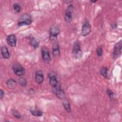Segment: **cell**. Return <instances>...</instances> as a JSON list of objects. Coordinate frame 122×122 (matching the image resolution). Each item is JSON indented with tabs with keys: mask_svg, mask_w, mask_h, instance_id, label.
I'll return each instance as SVG.
<instances>
[{
	"mask_svg": "<svg viewBox=\"0 0 122 122\" xmlns=\"http://www.w3.org/2000/svg\"><path fill=\"white\" fill-rule=\"evenodd\" d=\"M32 22V18L31 16L28 13L22 14L19 18L18 25L19 26L30 25Z\"/></svg>",
	"mask_w": 122,
	"mask_h": 122,
	"instance_id": "1",
	"label": "cell"
},
{
	"mask_svg": "<svg viewBox=\"0 0 122 122\" xmlns=\"http://www.w3.org/2000/svg\"><path fill=\"white\" fill-rule=\"evenodd\" d=\"M82 52L81 48V44L79 41H76L73 47L72 56L75 59H79L82 56Z\"/></svg>",
	"mask_w": 122,
	"mask_h": 122,
	"instance_id": "2",
	"label": "cell"
},
{
	"mask_svg": "<svg viewBox=\"0 0 122 122\" xmlns=\"http://www.w3.org/2000/svg\"><path fill=\"white\" fill-rule=\"evenodd\" d=\"M60 32V30L58 26L54 25L51 27L50 30V39L53 42L57 41V36Z\"/></svg>",
	"mask_w": 122,
	"mask_h": 122,
	"instance_id": "3",
	"label": "cell"
},
{
	"mask_svg": "<svg viewBox=\"0 0 122 122\" xmlns=\"http://www.w3.org/2000/svg\"><path fill=\"white\" fill-rule=\"evenodd\" d=\"M12 70L14 73L18 76H22L25 73L24 68L19 63H15L13 64L12 65Z\"/></svg>",
	"mask_w": 122,
	"mask_h": 122,
	"instance_id": "4",
	"label": "cell"
},
{
	"mask_svg": "<svg viewBox=\"0 0 122 122\" xmlns=\"http://www.w3.org/2000/svg\"><path fill=\"white\" fill-rule=\"evenodd\" d=\"M122 40L117 42L114 45L113 51L112 53V57L114 59L118 58L122 53Z\"/></svg>",
	"mask_w": 122,
	"mask_h": 122,
	"instance_id": "5",
	"label": "cell"
},
{
	"mask_svg": "<svg viewBox=\"0 0 122 122\" xmlns=\"http://www.w3.org/2000/svg\"><path fill=\"white\" fill-rule=\"evenodd\" d=\"M42 58L44 62L46 63H49L51 59L48 49L46 47H43L41 49Z\"/></svg>",
	"mask_w": 122,
	"mask_h": 122,
	"instance_id": "6",
	"label": "cell"
},
{
	"mask_svg": "<svg viewBox=\"0 0 122 122\" xmlns=\"http://www.w3.org/2000/svg\"><path fill=\"white\" fill-rule=\"evenodd\" d=\"M52 88L53 92L58 98L60 99H63L65 98V93L63 90L61 88L60 84H59L56 87Z\"/></svg>",
	"mask_w": 122,
	"mask_h": 122,
	"instance_id": "7",
	"label": "cell"
},
{
	"mask_svg": "<svg viewBox=\"0 0 122 122\" xmlns=\"http://www.w3.org/2000/svg\"><path fill=\"white\" fill-rule=\"evenodd\" d=\"M73 10V6L71 4H70L68 7L64 16L65 20L68 22L70 23L71 21L72 17V12Z\"/></svg>",
	"mask_w": 122,
	"mask_h": 122,
	"instance_id": "8",
	"label": "cell"
},
{
	"mask_svg": "<svg viewBox=\"0 0 122 122\" xmlns=\"http://www.w3.org/2000/svg\"><path fill=\"white\" fill-rule=\"evenodd\" d=\"M91 31V26L88 20H86L82 25L81 30V35L83 36H86Z\"/></svg>",
	"mask_w": 122,
	"mask_h": 122,
	"instance_id": "9",
	"label": "cell"
},
{
	"mask_svg": "<svg viewBox=\"0 0 122 122\" xmlns=\"http://www.w3.org/2000/svg\"><path fill=\"white\" fill-rule=\"evenodd\" d=\"M7 42L9 46L12 47H14L16 46L17 40L14 34H12L9 35L7 38Z\"/></svg>",
	"mask_w": 122,
	"mask_h": 122,
	"instance_id": "10",
	"label": "cell"
},
{
	"mask_svg": "<svg viewBox=\"0 0 122 122\" xmlns=\"http://www.w3.org/2000/svg\"><path fill=\"white\" fill-rule=\"evenodd\" d=\"M35 79L36 82L38 84H41L44 80V75L41 70H38L35 72Z\"/></svg>",
	"mask_w": 122,
	"mask_h": 122,
	"instance_id": "11",
	"label": "cell"
},
{
	"mask_svg": "<svg viewBox=\"0 0 122 122\" xmlns=\"http://www.w3.org/2000/svg\"><path fill=\"white\" fill-rule=\"evenodd\" d=\"M52 54L55 57H58L60 55V51L59 45L57 41L54 42L52 45Z\"/></svg>",
	"mask_w": 122,
	"mask_h": 122,
	"instance_id": "12",
	"label": "cell"
},
{
	"mask_svg": "<svg viewBox=\"0 0 122 122\" xmlns=\"http://www.w3.org/2000/svg\"><path fill=\"white\" fill-rule=\"evenodd\" d=\"M49 77L50 78V84L52 86V88L56 87L59 84L55 75L50 74Z\"/></svg>",
	"mask_w": 122,
	"mask_h": 122,
	"instance_id": "13",
	"label": "cell"
},
{
	"mask_svg": "<svg viewBox=\"0 0 122 122\" xmlns=\"http://www.w3.org/2000/svg\"><path fill=\"white\" fill-rule=\"evenodd\" d=\"M0 51L3 57L5 59H9L10 57L8 49L6 46H2L0 48Z\"/></svg>",
	"mask_w": 122,
	"mask_h": 122,
	"instance_id": "14",
	"label": "cell"
},
{
	"mask_svg": "<svg viewBox=\"0 0 122 122\" xmlns=\"http://www.w3.org/2000/svg\"><path fill=\"white\" fill-rule=\"evenodd\" d=\"M63 106L67 112H71V108L70 102L67 99H63V101L62 102Z\"/></svg>",
	"mask_w": 122,
	"mask_h": 122,
	"instance_id": "15",
	"label": "cell"
},
{
	"mask_svg": "<svg viewBox=\"0 0 122 122\" xmlns=\"http://www.w3.org/2000/svg\"><path fill=\"white\" fill-rule=\"evenodd\" d=\"M6 84L9 88L13 89L15 88L16 85V81L13 79H10L7 81Z\"/></svg>",
	"mask_w": 122,
	"mask_h": 122,
	"instance_id": "16",
	"label": "cell"
},
{
	"mask_svg": "<svg viewBox=\"0 0 122 122\" xmlns=\"http://www.w3.org/2000/svg\"><path fill=\"white\" fill-rule=\"evenodd\" d=\"M39 41L35 38H32L30 41V45L35 49L38 48L39 46Z\"/></svg>",
	"mask_w": 122,
	"mask_h": 122,
	"instance_id": "17",
	"label": "cell"
},
{
	"mask_svg": "<svg viewBox=\"0 0 122 122\" xmlns=\"http://www.w3.org/2000/svg\"><path fill=\"white\" fill-rule=\"evenodd\" d=\"M30 112L32 114V115L35 116L40 117L42 116L43 115V112L41 110H37V109L31 110Z\"/></svg>",
	"mask_w": 122,
	"mask_h": 122,
	"instance_id": "18",
	"label": "cell"
},
{
	"mask_svg": "<svg viewBox=\"0 0 122 122\" xmlns=\"http://www.w3.org/2000/svg\"><path fill=\"white\" fill-rule=\"evenodd\" d=\"M101 74L105 78H107V73H108V69L106 67H103L101 69L100 71Z\"/></svg>",
	"mask_w": 122,
	"mask_h": 122,
	"instance_id": "19",
	"label": "cell"
},
{
	"mask_svg": "<svg viewBox=\"0 0 122 122\" xmlns=\"http://www.w3.org/2000/svg\"><path fill=\"white\" fill-rule=\"evenodd\" d=\"M13 7L14 10L15 11V12L18 13L20 12L21 10V6L19 3H14L13 5Z\"/></svg>",
	"mask_w": 122,
	"mask_h": 122,
	"instance_id": "20",
	"label": "cell"
},
{
	"mask_svg": "<svg viewBox=\"0 0 122 122\" xmlns=\"http://www.w3.org/2000/svg\"><path fill=\"white\" fill-rule=\"evenodd\" d=\"M19 84L22 87H25L27 85V81L25 78H20L19 80Z\"/></svg>",
	"mask_w": 122,
	"mask_h": 122,
	"instance_id": "21",
	"label": "cell"
},
{
	"mask_svg": "<svg viewBox=\"0 0 122 122\" xmlns=\"http://www.w3.org/2000/svg\"><path fill=\"white\" fill-rule=\"evenodd\" d=\"M12 115L16 118L17 119H20L21 118V115L20 114V113L17 111L16 110H13L12 112Z\"/></svg>",
	"mask_w": 122,
	"mask_h": 122,
	"instance_id": "22",
	"label": "cell"
},
{
	"mask_svg": "<svg viewBox=\"0 0 122 122\" xmlns=\"http://www.w3.org/2000/svg\"><path fill=\"white\" fill-rule=\"evenodd\" d=\"M96 52H97V54L98 56L100 57L102 56L103 53V51H102V47H99L97 48L96 49Z\"/></svg>",
	"mask_w": 122,
	"mask_h": 122,
	"instance_id": "23",
	"label": "cell"
},
{
	"mask_svg": "<svg viewBox=\"0 0 122 122\" xmlns=\"http://www.w3.org/2000/svg\"><path fill=\"white\" fill-rule=\"evenodd\" d=\"M106 92H107V94H108V96L109 97V98H110L111 99H113V97H114V93H113V92L112 91L108 89V90L106 91Z\"/></svg>",
	"mask_w": 122,
	"mask_h": 122,
	"instance_id": "24",
	"label": "cell"
},
{
	"mask_svg": "<svg viewBox=\"0 0 122 122\" xmlns=\"http://www.w3.org/2000/svg\"><path fill=\"white\" fill-rule=\"evenodd\" d=\"M4 94H5V93H4V91H3L2 90L0 89V98L1 99L4 97Z\"/></svg>",
	"mask_w": 122,
	"mask_h": 122,
	"instance_id": "25",
	"label": "cell"
},
{
	"mask_svg": "<svg viewBox=\"0 0 122 122\" xmlns=\"http://www.w3.org/2000/svg\"><path fill=\"white\" fill-rule=\"evenodd\" d=\"M111 26H112V28H116V27H117V24H112L111 25Z\"/></svg>",
	"mask_w": 122,
	"mask_h": 122,
	"instance_id": "26",
	"label": "cell"
},
{
	"mask_svg": "<svg viewBox=\"0 0 122 122\" xmlns=\"http://www.w3.org/2000/svg\"><path fill=\"white\" fill-rule=\"evenodd\" d=\"M72 1H68V0H65L64 1V2H69V3H70V2H71Z\"/></svg>",
	"mask_w": 122,
	"mask_h": 122,
	"instance_id": "27",
	"label": "cell"
},
{
	"mask_svg": "<svg viewBox=\"0 0 122 122\" xmlns=\"http://www.w3.org/2000/svg\"><path fill=\"white\" fill-rule=\"evenodd\" d=\"M97 1V0H95V1H91V2H96Z\"/></svg>",
	"mask_w": 122,
	"mask_h": 122,
	"instance_id": "28",
	"label": "cell"
}]
</instances>
